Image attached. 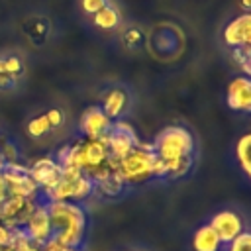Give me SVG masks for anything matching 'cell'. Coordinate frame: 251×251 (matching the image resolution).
Masks as SVG:
<instances>
[{
	"label": "cell",
	"instance_id": "obj_1",
	"mask_svg": "<svg viewBox=\"0 0 251 251\" xmlns=\"http://www.w3.org/2000/svg\"><path fill=\"white\" fill-rule=\"evenodd\" d=\"M153 149L157 159L165 165L169 178L184 176L194 163V137L182 126H169L157 133Z\"/></svg>",
	"mask_w": 251,
	"mask_h": 251
},
{
	"label": "cell",
	"instance_id": "obj_2",
	"mask_svg": "<svg viewBox=\"0 0 251 251\" xmlns=\"http://www.w3.org/2000/svg\"><path fill=\"white\" fill-rule=\"evenodd\" d=\"M51 218V237L63 247H80L86 233V210L78 202L51 200L47 202Z\"/></svg>",
	"mask_w": 251,
	"mask_h": 251
},
{
	"label": "cell",
	"instance_id": "obj_3",
	"mask_svg": "<svg viewBox=\"0 0 251 251\" xmlns=\"http://www.w3.org/2000/svg\"><path fill=\"white\" fill-rule=\"evenodd\" d=\"M157 161L153 143H143L118 161V173L126 184H141L153 176V165Z\"/></svg>",
	"mask_w": 251,
	"mask_h": 251
},
{
	"label": "cell",
	"instance_id": "obj_4",
	"mask_svg": "<svg viewBox=\"0 0 251 251\" xmlns=\"http://www.w3.org/2000/svg\"><path fill=\"white\" fill-rule=\"evenodd\" d=\"M0 173L4 175L8 196H20V198H37L39 186L29 175V169L18 163H2Z\"/></svg>",
	"mask_w": 251,
	"mask_h": 251
},
{
	"label": "cell",
	"instance_id": "obj_5",
	"mask_svg": "<svg viewBox=\"0 0 251 251\" xmlns=\"http://www.w3.org/2000/svg\"><path fill=\"white\" fill-rule=\"evenodd\" d=\"M106 145H108L110 157L120 161L139 145V137L127 122L116 120V122H112V127L106 135Z\"/></svg>",
	"mask_w": 251,
	"mask_h": 251
},
{
	"label": "cell",
	"instance_id": "obj_6",
	"mask_svg": "<svg viewBox=\"0 0 251 251\" xmlns=\"http://www.w3.org/2000/svg\"><path fill=\"white\" fill-rule=\"evenodd\" d=\"M25 76V61L16 51L0 53V92H10L20 86Z\"/></svg>",
	"mask_w": 251,
	"mask_h": 251
},
{
	"label": "cell",
	"instance_id": "obj_7",
	"mask_svg": "<svg viewBox=\"0 0 251 251\" xmlns=\"http://www.w3.org/2000/svg\"><path fill=\"white\" fill-rule=\"evenodd\" d=\"M37 198H20V196H6L0 202V222L6 224L8 227H22L33 206H35Z\"/></svg>",
	"mask_w": 251,
	"mask_h": 251
},
{
	"label": "cell",
	"instance_id": "obj_8",
	"mask_svg": "<svg viewBox=\"0 0 251 251\" xmlns=\"http://www.w3.org/2000/svg\"><path fill=\"white\" fill-rule=\"evenodd\" d=\"M24 229L27 231V235L33 239V243L39 247L43 245L49 237H51V218H49V210H47V202L37 194L35 206L27 218V222L24 224Z\"/></svg>",
	"mask_w": 251,
	"mask_h": 251
},
{
	"label": "cell",
	"instance_id": "obj_9",
	"mask_svg": "<svg viewBox=\"0 0 251 251\" xmlns=\"http://www.w3.org/2000/svg\"><path fill=\"white\" fill-rule=\"evenodd\" d=\"M78 127L86 139H106V135L112 127V120L104 114V110L100 106H90L82 112Z\"/></svg>",
	"mask_w": 251,
	"mask_h": 251
},
{
	"label": "cell",
	"instance_id": "obj_10",
	"mask_svg": "<svg viewBox=\"0 0 251 251\" xmlns=\"http://www.w3.org/2000/svg\"><path fill=\"white\" fill-rule=\"evenodd\" d=\"M27 169H29L31 178L39 186V192L51 190L63 176V167L53 157H41L35 163H31V167H27Z\"/></svg>",
	"mask_w": 251,
	"mask_h": 251
},
{
	"label": "cell",
	"instance_id": "obj_11",
	"mask_svg": "<svg viewBox=\"0 0 251 251\" xmlns=\"http://www.w3.org/2000/svg\"><path fill=\"white\" fill-rule=\"evenodd\" d=\"M224 41L231 49L251 47V12H243L224 27Z\"/></svg>",
	"mask_w": 251,
	"mask_h": 251
},
{
	"label": "cell",
	"instance_id": "obj_12",
	"mask_svg": "<svg viewBox=\"0 0 251 251\" xmlns=\"http://www.w3.org/2000/svg\"><path fill=\"white\" fill-rule=\"evenodd\" d=\"M210 226H212V229L218 233L222 245L231 243V241L243 231V220L239 218V214H235V212H231V210L218 212V214L210 220Z\"/></svg>",
	"mask_w": 251,
	"mask_h": 251
},
{
	"label": "cell",
	"instance_id": "obj_13",
	"mask_svg": "<svg viewBox=\"0 0 251 251\" xmlns=\"http://www.w3.org/2000/svg\"><path fill=\"white\" fill-rule=\"evenodd\" d=\"M227 106L237 112H251V78L237 75L227 84Z\"/></svg>",
	"mask_w": 251,
	"mask_h": 251
},
{
	"label": "cell",
	"instance_id": "obj_14",
	"mask_svg": "<svg viewBox=\"0 0 251 251\" xmlns=\"http://www.w3.org/2000/svg\"><path fill=\"white\" fill-rule=\"evenodd\" d=\"M22 33L33 47H41L51 35V22L41 14H31L22 22Z\"/></svg>",
	"mask_w": 251,
	"mask_h": 251
},
{
	"label": "cell",
	"instance_id": "obj_15",
	"mask_svg": "<svg viewBox=\"0 0 251 251\" xmlns=\"http://www.w3.org/2000/svg\"><path fill=\"white\" fill-rule=\"evenodd\" d=\"M126 106H127V92L122 90V88H112V90H108V92L104 94L100 108L104 110V114H106L112 122H116V120L122 118Z\"/></svg>",
	"mask_w": 251,
	"mask_h": 251
},
{
	"label": "cell",
	"instance_id": "obj_16",
	"mask_svg": "<svg viewBox=\"0 0 251 251\" xmlns=\"http://www.w3.org/2000/svg\"><path fill=\"white\" fill-rule=\"evenodd\" d=\"M127 184L124 182V178L120 176L118 171H112V173L104 175L102 178L94 180V192L100 194V196H108V198H114V196L122 194Z\"/></svg>",
	"mask_w": 251,
	"mask_h": 251
},
{
	"label": "cell",
	"instance_id": "obj_17",
	"mask_svg": "<svg viewBox=\"0 0 251 251\" xmlns=\"http://www.w3.org/2000/svg\"><path fill=\"white\" fill-rule=\"evenodd\" d=\"M192 247H194V251H220L222 241H220L218 233L212 229V226L206 224L196 229V233L192 237Z\"/></svg>",
	"mask_w": 251,
	"mask_h": 251
},
{
	"label": "cell",
	"instance_id": "obj_18",
	"mask_svg": "<svg viewBox=\"0 0 251 251\" xmlns=\"http://www.w3.org/2000/svg\"><path fill=\"white\" fill-rule=\"evenodd\" d=\"M92 20H94V25L100 29H116L120 25V12L114 4L108 2L102 10H98L92 16Z\"/></svg>",
	"mask_w": 251,
	"mask_h": 251
},
{
	"label": "cell",
	"instance_id": "obj_19",
	"mask_svg": "<svg viewBox=\"0 0 251 251\" xmlns=\"http://www.w3.org/2000/svg\"><path fill=\"white\" fill-rule=\"evenodd\" d=\"M235 157H237L241 171L251 178V133H245L239 137L235 145Z\"/></svg>",
	"mask_w": 251,
	"mask_h": 251
},
{
	"label": "cell",
	"instance_id": "obj_20",
	"mask_svg": "<svg viewBox=\"0 0 251 251\" xmlns=\"http://www.w3.org/2000/svg\"><path fill=\"white\" fill-rule=\"evenodd\" d=\"M25 131H27V135H29L31 139H41V137H45V135L51 131V126H49V122H47V116H45V114L33 116V118L27 122Z\"/></svg>",
	"mask_w": 251,
	"mask_h": 251
},
{
	"label": "cell",
	"instance_id": "obj_21",
	"mask_svg": "<svg viewBox=\"0 0 251 251\" xmlns=\"http://www.w3.org/2000/svg\"><path fill=\"white\" fill-rule=\"evenodd\" d=\"M0 159L2 163H18L20 161V149L14 141H2L0 145Z\"/></svg>",
	"mask_w": 251,
	"mask_h": 251
},
{
	"label": "cell",
	"instance_id": "obj_22",
	"mask_svg": "<svg viewBox=\"0 0 251 251\" xmlns=\"http://www.w3.org/2000/svg\"><path fill=\"white\" fill-rule=\"evenodd\" d=\"M227 251H251V231H241L231 243H227Z\"/></svg>",
	"mask_w": 251,
	"mask_h": 251
},
{
	"label": "cell",
	"instance_id": "obj_23",
	"mask_svg": "<svg viewBox=\"0 0 251 251\" xmlns=\"http://www.w3.org/2000/svg\"><path fill=\"white\" fill-rule=\"evenodd\" d=\"M45 116H47V122H49V126H51V129H57V127H61V126L65 124V114H63V110H59V108L47 110Z\"/></svg>",
	"mask_w": 251,
	"mask_h": 251
},
{
	"label": "cell",
	"instance_id": "obj_24",
	"mask_svg": "<svg viewBox=\"0 0 251 251\" xmlns=\"http://www.w3.org/2000/svg\"><path fill=\"white\" fill-rule=\"evenodd\" d=\"M110 0H80V8L84 14L88 16H94L98 10H102Z\"/></svg>",
	"mask_w": 251,
	"mask_h": 251
},
{
	"label": "cell",
	"instance_id": "obj_25",
	"mask_svg": "<svg viewBox=\"0 0 251 251\" xmlns=\"http://www.w3.org/2000/svg\"><path fill=\"white\" fill-rule=\"evenodd\" d=\"M10 239H12V227L0 222V251H8Z\"/></svg>",
	"mask_w": 251,
	"mask_h": 251
},
{
	"label": "cell",
	"instance_id": "obj_26",
	"mask_svg": "<svg viewBox=\"0 0 251 251\" xmlns=\"http://www.w3.org/2000/svg\"><path fill=\"white\" fill-rule=\"evenodd\" d=\"M8 196V186H6V180H4V175L0 173V200H4Z\"/></svg>",
	"mask_w": 251,
	"mask_h": 251
},
{
	"label": "cell",
	"instance_id": "obj_27",
	"mask_svg": "<svg viewBox=\"0 0 251 251\" xmlns=\"http://www.w3.org/2000/svg\"><path fill=\"white\" fill-rule=\"evenodd\" d=\"M241 6H243L247 12H251V0H241Z\"/></svg>",
	"mask_w": 251,
	"mask_h": 251
},
{
	"label": "cell",
	"instance_id": "obj_28",
	"mask_svg": "<svg viewBox=\"0 0 251 251\" xmlns=\"http://www.w3.org/2000/svg\"><path fill=\"white\" fill-rule=\"evenodd\" d=\"M61 251H80V247H63Z\"/></svg>",
	"mask_w": 251,
	"mask_h": 251
},
{
	"label": "cell",
	"instance_id": "obj_29",
	"mask_svg": "<svg viewBox=\"0 0 251 251\" xmlns=\"http://www.w3.org/2000/svg\"><path fill=\"white\" fill-rule=\"evenodd\" d=\"M247 51H249V59H251V47H247Z\"/></svg>",
	"mask_w": 251,
	"mask_h": 251
},
{
	"label": "cell",
	"instance_id": "obj_30",
	"mask_svg": "<svg viewBox=\"0 0 251 251\" xmlns=\"http://www.w3.org/2000/svg\"><path fill=\"white\" fill-rule=\"evenodd\" d=\"M0 167H2V159H0Z\"/></svg>",
	"mask_w": 251,
	"mask_h": 251
},
{
	"label": "cell",
	"instance_id": "obj_31",
	"mask_svg": "<svg viewBox=\"0 0 251 251\" xmlns=\"http://www.w3.org/2000/svg\"><path fill=\"white\" fill-rule=\"evenodd\" d=\"M33 251H39V249H33Z\"/></svg>",
	"mask_w": 251,
	"mask_h": 251
}]
</instances>
